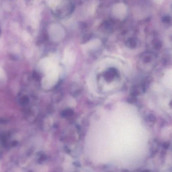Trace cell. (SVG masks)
<instances>
[{"instance_id":"obj_1","label":"cell","mask_w":172,"mask_h":172,"mask_svg":"<svg viewBox=\"0 0 172 172\" xmlns=\"http://www.w3.org/2000/svg\"><path fill=\"white\" fill-rule=\"evenodd\" d=\"M116 75V72L115 71H109L108 72L106 73V77H105V78L106 79L108 80H111Z\"/></svg>"},{"instance_id":"obj_3","label":"cell","mask_w":172,"mask_h":172,"mask_svg":"<svg viewBox=\"0 0 172 172\" xmlns=\"http://www.w3.org/2000/svg\"><path fill=\"white\" fill-rule=\"evenodd\" d=\"M0 33H1V31H0Z\"/></svg>"},{"instance_id":"obj_2","label":"cell","mask_w":172,"mask_h":172,"mask_svg":"<svg viewBox=\"0 0 172 172\" xmlns=\"http://www.w3.org/2000/svg\"><path fill=\"white\" fill-rule=\"evenodd\" d=\"M73 111L71 110H66L64 111L62 113V116L64 117H67L70 116L71 115H73Z\"/></svg>"}]
</instances>
